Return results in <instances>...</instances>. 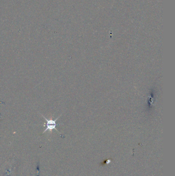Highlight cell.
<instances>
[{
    "instance_id": "obj_1",
    "label": "cell",
    "mask_w": 175,
    "mask_h": 176,
    "mask_svg": "<svg viewBox=\"0 0 175 176\" xmlns=\"http://www.w3.org/2000/svg\"><path fill=\"white\" fill-rule=\"evenodd\" d=\"M42 116L43 117L44 119H45V121H46V128L45 129L43 133H45L46 131H52L53 129H55L57 131V129H56V126H57V124H56V121L58 120V119H59L60 116H59L58 118H57L55 120H52V119H47L44 116H43L42 114Z\"/></svg>"
}]
</instances>
